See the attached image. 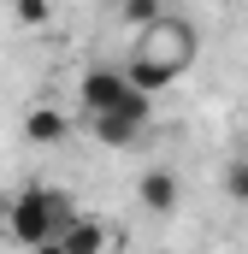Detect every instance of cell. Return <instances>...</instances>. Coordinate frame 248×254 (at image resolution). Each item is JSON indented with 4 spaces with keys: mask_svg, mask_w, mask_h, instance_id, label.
Wrapping results in <instances>:
<instances>
[{
    "mask_svg": "<svg viewBox=\"0 0 248 254\" xmlns=\"http://www.w3.org/2000/svg\"><path fill=\"white\" fill-rule=\"evenodd\" d=\"M178 190H184V184H178V172L154 166V172H142V184H136V201H142L148 213H160V219H166V213H178Z\"/></svg>",
    "mask_w": 248,
    "mask_h": 254,
    "instance_id": "obj_5",
    "label": "cell"
},
{
    "mask_svg": "<svg viewBox=\"0 0 248 254\" xmlns=\"http://www.w3.org/2000/svg\"><path fill=\"white\" fill-rule=\"evenodd\" d=\"M36 254H65V243H42V249H36Z\"/></svg>",
    "mask_w": 248,
    "mask_h": 254,
    "instance_id": "obj_11",
    "label": "cell"
},
{
    "mask_svg": "<svg viewBox=\"0 0 248 254\" xmlns=\"http://www.w3.org/2000/svg\"><path fill=\"white\" fill-rule=\"evenodd\" d=\"M225 190L237 195V207H248V160H243V166H231V172H225Z\"/></svg>",
    "mask_w": 248,
    "mask_h": 254,
    "instance_id": "obj_10",
    "label": "cell"
},
{
    "mask_svg": "<svg viewBox=\"0 0 248 254\" xmlns=\"http://www.w3.org/2000/svg\"><path fill=\"white\" fill-rule=\"evenodd\" d=\"M65 254H107L113 249V225L107 219H95V213H77L71 225H65Z\"/></svg>",
    "mask_w": 248,
    "mask_h": 254,
    "instance_id": "obj_4",
    "label": "cell"
},
{
    "mask_svg": "<svg viewBox=\"0 0 248 254\" xmlns=\"http://www.w3.org/2000/svg\"><path fill=\"white\" fill-rule=\"evenodd\" d=\"M160 18H166V6H160V0H124V6H119V24L130 30V36H142V30H148V24H160Z\"/></svg>",
    "mask_w": 248,
    "mask_h": 254,
    "instance_id": "obj_8",
    "label": "cell"
},
{
    "mask_svg": "<svg viewBox=\"0 0 248 254\" xmlns=\"http://www.w3.org/2000/svg\"><path fill=\"white\" fill-rule=\"evenodd\" d=\"M12 18H18L24 30H42V24L54 18V6H48V0H18V6H12Z\"/></svg>",
    "mask_w": 248,
    "mask_h": 254,
    "instance_id": "obj_9",
    "label": "cell"
},
{
    "mask_svg": "<svg viewBox=\"0 0 248 254\" xmlns=\"http://www.w3.org/2000/svg\"><path fill=\"white\" fill-rule=\"evenodd\" d=\"M71 219H77V207H71L60 190H48V184H24V190L12 195V207H6V231H12V243L30 249V254L42 249V243H60Z\"/></svg>",
    "mask_w": 248,
    "mask_h": 254,
    "instance_id": "obj_1",
    "label": "cell"
},
{
    "mask_svg": "<svg viewBox=\"0 0 248 254\" xmlns=\"http://www.w3.org/2000/svg\"><path fill=\"white\" fill-rule=\"evenodd\" d=\"M77 101H83V113H89V119H107V113L154 119V101L130 89L124 65H95V71H83V83H77Z\"/></svg>",
    "mask_w": 248,
    "mask_h": 254,
    "instance_id": "obj_2",
    "label": "cell"
},
{
    "mask_svg": "<svg viewBox=\"0 0 248 254\" xmlns=\"http://www.w3.org/2000/svg\"><path fill=\"white\" fill-rule=\"evenodd\" d=\"M89 130H95V142H101V148H142V136H148V119L107 113V119H89Z\"/></svg>",
    "mask_w": 248,
    "mask_h": 254,
    "instance_id": "obj_6",
    "label": "cell"
},
{
    "mask_svg": "<svg viewBox=\"0 0 248 254\" xmlns=\"http://www.w3.org/2000/svg\"><path fill=\"white\" fill-rule=\"evenodd\" d=\"M65 136H71V119H65L60 107H30V113H24V142H36V148H60Z\"/></svg>",
    "mask_w": 248,
    "mask_h": 254,
    "instance_id": "obj_7",
    "label": "cell"
},
{
    "mask_svg": "<svg viewBox=\"0 0 248 254\" xmlns=\"http://www.w3.org/2000/svg\"><path fill=\"white\" fill-rule=\"evenodd\" d=\"M130 54H136V60H154V65H166V71H178V77H184L189 60H195V30H189V18L166 12L160 24H148V30L130 42Z\"/></svg>",
    "mask_w": 248,
    "mask_h": 254,
    "instance_id": "obj_3",
    "label": "cell"
}]
</instances>
